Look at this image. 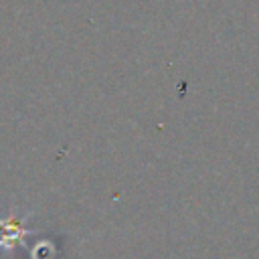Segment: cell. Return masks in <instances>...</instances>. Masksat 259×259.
Instances as JSON below:
<instances>
[{
	"instance_id": "1",
	"label": "cell",
	"mask_w": 259,
	"mask_h": 259,
	"mask_svg": "<svg viewBox=\"0 0 259 259\" xmlns=\"http://www.w3.org/2000/svg\"><path fill=\"white\" fill-rule=\"evenodd\" d=\"M2 229H4V235L0 237V247H4V249H12L14 245L22 243V239L26 235V231L20 227V223L14 217H10L8 221H4L2 223Z\"/></svg>"
}]
</instances>
